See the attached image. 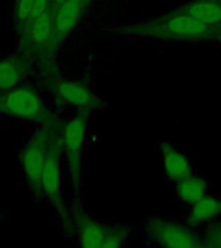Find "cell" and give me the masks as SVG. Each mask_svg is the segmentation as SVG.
I'll list each match as a JSON object with an SVG mask.
<instances>
[{
    "instance_id": "obj_5",
    "label": "cell",
    "mask_w": 221,
    "mask_h": 248,
    "mask_svg": "<svg viewBox=\"0 0 221 248\" xmlns=\"http://www.w3.org/2000/svg\"><path fill=\"white\" fill-rule=\"evenodd\" d=\"M160 154L164 173L171 181H181L193 174V167L190 160L176 147L170 143L160 142Z\"/></svg>"
},
{
    "instance_id": "obj_17",
    "label": "cell",
    "mask_w": 221,
    "mask_h": 248,
    "mask_svg": "<svg viewBox=\"0 0 221 248\" xmlns=\"http://www.w3.org/2000/svg\"><path fill=\"white\" fill-rule=\"evenodd\" d=\"M34 7V0H19L17 7V16L21 21H27L31 18V11Z\"/></svg>"
},
{
    "instance_id": "obj_10",
    "label": "cell",
    "mask_w": 221,
    "mask_h": 248,
    "mask_svg": "<svg viewBox=\"0 0 221 248\" xmlns=\"http://www.w3.org/2000/svg\"><path fill=\"white\" fill-rule=\"evenodd\" d=\"M44 163H46V153L42 145L39 143L29 145V147L23 153L22 167L27 180L31 184L34 185L40 184V176H42Z\"/></svg>"
},
{
    "instance_id": "obj_8",
    "label": "cell",
    "mask_w": 221,
    "mask_h": 248,
    "mask_svg": "<svg viewBox=\"0 0 221 248\" xmlns=\"http://www.w3.org/2000/svg\"><path fill=\"white\" fill-rule=\"evenodd\" d=\"M219 215H221V199L205 195L191 205L186 218V225L190 228H195L216 218Z\"/></svg>"
},
{
    "instance_id": "obj_3",
    "label": "cell",
    "mask_w": 221,
    "mask_h": 248,
    "mask_svg": "<svg viewBox=\"0 0 221 248\" xmlns=\"http://www.w3.org/2000/svg\"><path fill=\"white\" fill-rule=\"evenodd\" d=\"M128 238V230L109 228L96 221H84L80 229V243L85 248H114Z\"/></svg>"
},
{
    "instance_id": "obj_15",
    "label": "cell",
    "mask_w": 221,
    "mask_h": 248,
    "mask_svg": "<svg viewBox=\"0 0 221 248\" xmlns=\"http://www.w3.org/2000/svg\"><path fill=\"white\" fill-rule=\"evenodd\" d=\"M18 70L13 62H0V89H4V91L13 89L18 83Z\"/></svg>"
},
{
    "instance_id": "obj_11",
    "label": "cell",
    "mask_w": 221,
    "mask_h": 248,
    "mask_svg": "<svg viewBox=\"0 0 221 248\" xmlns=\"http://www.w3.org/2000/svg\"><path fill=\"white\" fill-rule=\"evenodd\" d=\"M83 0H66L65 3L58 7L56 17V31L60 35L67 34L74 25L77 23L80 13Z\"/></svg>"
},
{
    "instance_id": "obj_13",
    "label": "cell",
    "mask_w": 221,
    "mask_h": 248,
    "mask_svg": "<svg viewBox=\"0 0 221 248\" xmlns=\"http://www.w3.org/2000/svg\"><path fill=\"white\" fill-rule=\"evenodd\" d=\"M61 185V173H60V164L54 156H47L44 167H43L42 176H40V186L47 197L53 198L57 195Z\"/></svg>"
},
{
    "instance_id": "obj_16",
    "label": "cell",
    "mask_w": 221,
    "mask_h": 248,
    "mask_svg": "<svg viewBox=\"0 0 221 248\" xmlns=\"http://www.w3.org/2000/svg\"><path fill=\"white\" fill-rule=\"evenodd\" d=\"M202 246L221 248V225H215L207 229L205 242L202 243Z\"/></svg>"
},
{
    "instance_id": "obj_6",
    "label": "cell",
    "mask_w": 221,
    "mask_h": 248,
    "mask_svg": "<svg viewBox=\"0 0 221 248\" xmlns=\"http://www.w3.org/2000/svg\"><path fill=\"white\" fill-rule=\"evenodd\" d=\"M174 13L189 16L205 25H221V0H194Z\"/></svg>"
},
{
    "instance_id": "obj_20",
    "label": "cell",
    "mask_w": 221,
    "mask_h": 248,
    "mask_svg": "<svg viewBox=\"0 0 221 248\" xmlns=\"http://www.w3.org/2000/svg\"><path fill=\"white\" fill-rule=\"evenodd\" d=\"M220 40H221V35H220Z\"/></svg>"
},
{
    "instance_id": "obj_1",
    "label": "cell",
    "mask_w": 221,
    "mask_h": 248,
    "mask_svg": "<svg viewBox=\"0 0 221 248\" xmlns=\"http://www.w3.org/2000/svg\"><path fill=\"white\" fill-rule=\"evenodd\" d=\"M124 32L135 36H149L177 42H207L220 39L221 25H205L189 16L172 13L160 18L132 23Z\"/></svg>"
},
{
    "instance_id": "obj_12",
    "label": "cell",
    "mask_w": 221,
    "mask_h": 248,
    "mask_svg": "<svg viewBox=\"0 0 221 248\" xmlns=\"http://www.w3.org/2000/svg\"><path fill=\"white\" fill-rule=\"evenodd\" d=\"M60 96L75 106H91L95 105V97L84 85L77 81H65L58 87Z\"/></svg>"
},
{
    "instance_id": "obj_18",
    "label": "cell",
    "mask_w": 221,
    "mask_h": 248,
    "mask_svg": "<svg viewBox=\"0 0 221 248\" xmlns=\"http://www.w3.org/2000/svg\"><path fill=\"white\" fill-rule=\"evenodd\" d=\"M47 4H48V0H34V7H32V11H31V18H36L38 16H40L42 13L46 12Z\"/></svg>"
},
{
    "instance_id": "obj_14",
    "label": "cell",
    "mask_w": 221,
    "mask_h": 248,
    "mask_svg": "<svg viewBox=\"0 0 221 248\" xmlns=\"http://www.w3.org/2000/svg\"><path fill=\"white\" fill-rule=\"evenodd\" d=\"M50 34H52V23H50V17L48 13H42L34 18L32 23V38L38 44L48 42Z\"/></svg>"
},
{
    "instance_id": "obj_9",
    "label": "cell",
    "mask_w": 221,
    "mask_h": 248,
    "mask_svg": "<svg viewBox=\"0 0 221 248\" xmlns=\"http://www.w3.org/2000/svg\"><path fill=\"white\" fill-rule=\"evenodd\" d=\"M208 190L209 184L201 176L191 174L189 177L176 182V191L178 198L188 205H193L199 199L205 197Z\"/></svg>"
},
{
    "instance_id": "obj_4",
    "label": "cell",
    "mask_w": 221,
    "mask_h": 248,
    "mask_svg": "<svg viewBox=\"0 0 221 248\" xmlns=\"http://www.w3.org/2000/svg\"><path fill=\"white\" fill-rule=\"evenodd\" d=\"M3 110L8 115L21 119H35L43 110L42 100L29 88L13 89L3 102Z\"/></svg>"
},
{
    "instance_id": "obj_19",
    "label": "cell",
    "mask_w": 221,
    "mask_h": 248,
    "mask_svg": "<svg viewBox=\"0 0 221 248\" xmlns=\"http://www.w3.org/2000/svg\"><path fill=\"white\" fill-rule=\"evenodd\" d=\"M54 1H56V4H57L58 7H60V5H62V4L65 3L66 0H54Z\"/></svg>"
},
{
    "instance_id": "obj_2",
    "label": "cell",
    "mask_w": 221,
    "mask_h": 248,
    "mask_svg": "<svg viewBox=\"0 0 221 248\" xmlns=\"http://www.w3.org/2000/svg\"><path fill=\"white\" fill-rule=\"evenodd\" d=\"M146 232L150 239L159 246L168 248H195L202 242L188 225H181L162 217H154L147 221Z\"/></svg>"
},
{
    "instance_id": "obj_7",
    "label": "cell",
    "mask_w": 221,
    "mask_h": 248,
    "mask_svg": "<svg viewBox=\"0 0 221 248\" xmlns=\"http://www.w3.org/2000/svg\"><path fill=\"white\" fill-rule=\"evenodd\" d=\"M85 128L87 122L84 116H77L66 124L65 132H63V145L66 151L73 159V166L79 168V153L83 146L85 137Z\"/></svg>"
}]
</instances>
